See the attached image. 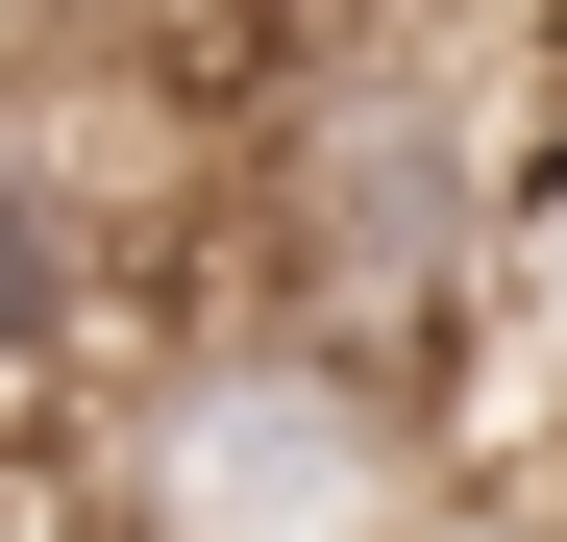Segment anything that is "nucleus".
Instances as JSON below:
<instances>
[{
	"mask_svg": "<svg viewBox=\"0 0 567 542\" xmlns=\"http://www.w3.org/2000/svg\"><path fill=\"white\" fill-rule=\"evenodd\" d=\"M100 518L124 542H444V395L247 296H173L148 371L100 395Z\"/></svg>",
	"mask_w": 567,
	"mask_h": 542,
	"instance_id": "2",
	"label": "nucleus"
},
{
	"mask_svg": "<svg viewBox=\"0 0 567 542\" xmlns=\"http://www.w3.org/2000/svg\"><path fill=\"white\" fill-rule=\"evenodd\" d=\"M297 25H321V50H468L494 0H297Z\"/></svg>",
	"mask_w": 567,
	"mask_h": 542,
	"instance_id": "3",
	"label": "nucleus"
},
{
	"mask_svg": "<svg viewBox=\"0 0 567 542\" xmlns=\"http://www.w3.org/2000/svg\"><path fill=\"white\" fill-rule=\"evenodd\" d=\"M518 173L543 124L494 100V50H321L223 173H198V296L297 321V345H370V371L444 395V345H494V247H518Z\"/></svg>",
	"mask_w": 567,
	"mask_h": 542,
	"instance_id": "1",
	"label": "nucleus"
}]
</instances>
